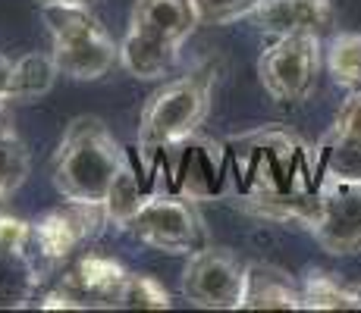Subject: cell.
Segmentation results:
<instances>
[{
    "mask_svg": "<svg viewBox=\"0 0 361 313\" xmlns=\"http://www.w3.org/2000/svg\"><path fill=\"white\" fill-rule=\"evenodd\" d=\"M29 170H32L29 148L19 138L16 122L6 113V107H0V185L10 194H16L29 179Z\"/></svg>",
    "mask_w": 361,
    "mask_h": 313,
    "instance_id": "cell-19",
    "label": "cell"
},
{
    "mask_svg": "<svg viewBox=\"0 0 361 313\" xmlns=\"http://www.w3.org/2000/svg\"><path fill=\"white\" fill-rule=\"evenodd\" d=\"M261 0H195L201 23L211 25H226L235 19H248Z\"/></svg>",
    "mask_w": 361,
    "mask_h": 313,
    "instance_id": "cell-22",
    "label": "cell"
},
{
    "mask_svg": "<svg viewBox=\"0 0 361 313\" xmlns=\"http://www.w3.org/2000/svg\"><path fill=\"white\" fill-rule=\"evenodd\" d=\"M44 23L60 75L75 82H98L120 63V44L110 38L92 6H44Z\"/></svg>",
    "mask_w": 361,
    "mask_h": 313,
    "instance_id": "cell-4",
    "label": "cell"
},
{
    "mask_svg": "<svg viewBox=\"0 0 361 313\" xmlns=\"http://www.w3.org/2000/svg\"><path fill=\"white\" fill-rule=\"evenodd\" d=\"M248 19L274 38L295 32L324 34L333 25V4L330 0H261Z\"/></svg>",
    "mask_w": 361,
    "mask_h": 313,
    "instance_id": "cell-14",
    "label": "cell"
},
{
    "mask_svg": "<svg viewBox=\"0 0 361 313\" xmlns=\"http://www.w3.org/2000/svg\"><path fill=\"white\" fill-rule=\"evenodd\" d=\"M317 217L311 235L333 257L361 254V179L317 176Z\"/></svg>",
    "mask_w": 361,
    "mask_h": 313,
    "instance_id": "cell-9",
    "label": "cell"
},
{
    "mask_svg": "<svg viewBox=\"0 0 361 313\" xmlns=\"http://www.w3.org/2000/svg\"><path fill=\"white\" fill-rule=\"evenodd\" d=\"M321 72V34L295 32L274 38L258 57V79L276 103H302Z\"/></svg>",
    "mask_w": 361,
    "mask_h": 313,
    "instance_id": "cell-7",
    "label": "cell"
},
{
    "mask_svg": "<svg viewBox=\"0 0 361 313\" xmlns=\"http://www.w3.org/2000/svg\"><path fill=\"white\" fill-rule=\"evenodd\" d=\"M239 310H302V288L286 269L270 263H245Z\"/></svg>",
    "mask_w": 361,
    "mask_h": 313,
    "instance_id": "cell-15",
    "label": "cell"
},
{
    "mask_svg": "<svg viewBox=\"0 0 361 313\" xmlns=\"http://www.w3.org/2000/svg\"><path fill=\"white\" fill-rule=\"evenodd\" d=\"M47 263L35 248L32 222L0 213V307H25L38 301Z\"/></svg>",
    "mask_w": 361,
    "mask_h": 313,
    "instance_id": "cell-10",
    "label": "cell"
},
{
    "mask_svg": "<svg viewBox=\"0 0 361 313\" xmlns=\"http://www.w3.org/2000/svg\"><path fill=\"white\" fill-rule=\"evenodd\" d=\"M242 285H245V263L226 248L204 245L189 254L183 269V298L204 310H239Z\"/></svg>",
    "mask_w": 361,
    "mask_h": 313,
    "instance_id": "cell-11",
    "label": "cell"
},
{
    "mask_svg": "<svg viewBox=\"0 0 361 313\" xmlns=\"http://www.w3.org/2000/svg\"><path fill=\"white\" fill-rule=\"evenodd\" d=\"M10 85H13V60L0 53V107H10Z\"/></svg>",
    "mask_w": 361,
    "mask_h": 313,
    "instance_id": "cell-23",
    "label": "cell"
},
{
    "mask_svg": "<svg viewBox=\"0 0 361 313\" xmlns=\"http://www.w3.org/2000/svg\"><path fill=\"white\" fill-rule=\"evenodd\" d=\"M314 157V154H311ZM230 160L235 176H242V194H295L314 191L317 185H298L305 148L286 132H252L230 144Z\"/></svg>",
    "mask_w": 361,
    "mask_h": 313,
    "instance_id": "cell-5",
    "label": "cell"
},
{
    "mask_svg": "<svg viewBox=\"0 0 361 313\" xmlns=\"http://www.w3.org/2000/svg\"><path fill=\"white\" fill-rule=\"evenodd\" d=\"M107 226V210L104 204H88V200H66V204L47 210L41 219L32 222L35 248L41 260L51 267H60L69 257H75L88 241H94Z\"/></svg>",
    "mask_w": 361,
    "mask_h": 313,
    "instance_id": "cell-12",
    "label": "cell"
},
{
    "mask_svg": "<svg viewBox=\"0 0 361 313\" xmlns=\"http://www.w3.org/2000/svg\"><path fill=\"white\" fill-rule=\"evenodd\" d=\"M123 232L132 235L138 245L164 250V254L189 257L207 245L204 219L195 207V198L189 194L151 191Z\"/></svg>",
    "mask_w": 361,
    "mask_h": 313,
    "instance_id": "cell-6",
    "label": "cell"
},
{
    "mask_svg": "<svg viewBox=\"0 0 361 313\" xmlns=\"http://www.w3.org/2000/svg\"><path fill=\"white\" fill-rule=\"evenodd\" d=\"M327 69L343 91L361 94V34L358 32H343L330 41Z\"/></svg>",
    "mask_w": 361,
    "mask_h": 313,
    "instance_id": "cell-20",
    "label": "cell"
},
{
    "mask_svg": "<svg viewBox=\"0 0 361 313\" xmlns=\"http://www.w3.org/2000/svg\"><path fill=\"white\" fill-rule=\"evenodd\" d=\"M195 0H135L126 38L120 41V66L132 79L154 82L170 75L179 47L198 29Z\"/></svg>",
    "mask_w": 361,
    "mask_h": 313,
    "instance_id": "cell-2",
    "label": "cell"
},
{
    "mask_svg": "<svg viewBox=\"0 0 361 313\" xmlns=\"http://www.w3.org/2000/svg\"><path fill=\"white\" fill-rule=\"evenodd\" d=\"M54 4H63V6H94L98 0H41V6H54Z\"/></svg>",
    "mask_w": 361,
    "mask_h": 313,
    "instance_id": "cell-24",
    "label": "cell"
},
{
    "mask_svg": "<svg viewBox=\"0 0 361 313\" xmlns=\"http://www.w3.org/2000/svg\"><path fill=\"white\" fill-rule=\"evenodd\" d=\"M317 176L361 179V94H349L339 107L333 129L314 148Z\"/></svg>",
    "mask_w": 361,
    "mask_h": 313,
    "instance_id": "cell-13",
    "label": "cell"
},
{
    "mask_svg": "<svg viewBox=\"0 0 361 313\" xmlns=\"http://www.w3.org/2000/svg\"><path fill=\"white\" fill-rule=\"evenodd\" d=\"M173 304L170 291L164 288L154 276L129 273L123 282L120 295H116V310H166Z\"/></svg>",
    "mask_w": 361,
    "mask_h": 313,
    "instance_id": "cell-21",
    "label": "cell"
},
{
    "mask_svg": "<svg viewBox=\"0 0 361 313\" xmlns=\"http://www.w3.org/2000/svg\"><path fill=\"white\" fill-rule=\"evenodd\" d=\"M60 75L51 53H25L13 63V85L10 103H32L44 97L54 88V79Z\"/></svg>",
    "mask_w": 361,
    "mask_h": 313,
    "instance_id": "cell-17",
    "label": "cell"
},
{
    "mask_svg": "<svg viewBox=\"0 0 361 313\" xmlns=\"http://www.w3.org/2000/svg\"><path fill=\"white\" fill-rule=\"evenodd\" d=\"M66 263L69 267L60 273L57 285L38 295V307H47V310L114 307L129 269H123L114 257H104L98 250H85L79 257H69Z\"/></svg>",
    "mask_w": 361,
    "mask_h": 313,
    "instance_id": "cell-8",
    "label": "cell"
},
{
    "mask_svg": "<svg viewBox=\"0 0 361 313\" xmlns=\"http://www.w3.org/2000/svg\"><path fill=\"white\" fill-rule=\"evenodd\" d=\"M148 182H151V176H142V172L135 170V163H132V157H129V163H126V170L116 176V182L114 188H110V194L104 198V210H107V222L114 229H126V222L135 217V210L145 204V198H148Z\"/></svg>",
    "mask_w": 361,
    "mask_h": 313,
    "instance_id": "cell-18",
    "label": "cell"
},
{
    "mask_svg": "<svg viewBox=\"0 0 361 313\" xmlns=\"http://www.w3.org/2000/svg\"><path fill=\"white\" fill-rule=\"evenodd\" d=\"M302 310H361V285L327 269H308L298 282Z\"/></svg>",
    "mask_w": 361,
    "mask_h": 313,
    "instance_id": "cell-16",
    "label": "cell"
},
{
    "mask_svg": "<svg viewBox=\"0 0 361 313\" xmlns=\"http://www.w3.org/2000/svg\"><path fill=\"white\" fill-rule=\"evenodd\" d=\"M358 285H361V282H358Z\"/></svg>",
    "mask_w": 361,
    "mask_h": 313,
    "instance_id": "cell-26",
    "label": "cell"
},
{
    "mask_svg": "<svg viewBox=\"0 0 361 313\" xmlns=\"http://www.w3.org/2000/svg\"><path fill=\"white\" fill-rule=\"evenodd\" d=\"M211 85L214 79L204 69L164 82L145 101L138 116V151L145 157H157L161 151L195 135L211 113Z\"/></svg>",
    "mask_w": 361,
    "mask_h": 313,
    "instance_id": "cell-3",
    "label": "cell"
},
{
    "mask_svg": "<svg viewBox=\"0 0 361 313\" xmlns=\"http://www.w3.org/2000/svg\"><path fill=\"white\" fill-rule=\"evenodd\" d=\"M129 151L114 138V132L98 116H75L66 125L54 154V188L63 200L104 204L116 176L126 170Z\"/></svg>",
    "mask_w": 361,
    "mask_h": 313,
    "instance_id": "cell-1",
    "label": "cell"
},
{
    "mask_svg": "<svg viewBox=\"0 0 361 313\" xmlns=\"http://www.w3.org/2000/svg\"><path fill=\"white\" fill-rule=\"evenodd\" d=\"M13 198V194L10 191H6V188L4 185H0V213H4V204H6V200H10Z\"/></svg>",
    "mask_w": 361,
    "mask_h": 313,
    "instance_id": "cell-25",
    "label": "cell"
}]
</instances>
